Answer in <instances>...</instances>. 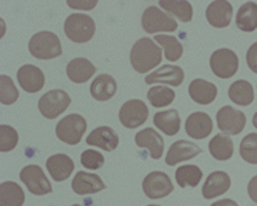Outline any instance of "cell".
<instances>
[{"label":"cell","instance_id":"1","mask_svg":"<svg viewBox=\"0 0 257 206\" xmlns=\"http://www.w3.org/2000/svg\"><path fill=\"white\" fill-rule=\"evenodd\" d=\"M162 50L149 38L139 39L130 50V63L138 73H146L162 62Z\"/></svg>","mask_w":257,"mask_h":206},{"label":"cell","instance_id":"2","mask_svg":"<svg viewBox=\"0 0 257 206\" xmlns=\"http://www.w3.org/2000/svg\"><path fill=\"white\" fill-rule=\"evenodd\" d=\"M29 52L39 60L55 59L62 55V43L53 32H39L29 40Z\"/></svg>","mask_w":257,"mask_h":206},{"label":"cell","instance_id":"3","mask_svg":"<svg viewBox=\"0 0 257 206\" xmlns=\"http://www.w3.org/2000/svg\"><path fill=\"white\" fill-rule=\"evenodd\" d=\"M94 32V20L84 13H73L64 22V33L74 43H86L92 40Z\"/></svg>","mask_w":257,"mask_h":206},{"label":"cell","instance_id":"4","mask_svg":"<svg viewBox=\"0 0 257 206\" xmlns=\"http://www.w3.org/2000/svg\"><path fill=\"white\" fill-rule=\"evenodd\" d=\"M87 123L86 119L80 115H67L56 126L57 138L67 145H77L82 141L83 135L86 132Z\"/></svg>","mask_w":257,"mask_h":206},{"label":"cell","instance_id":"5","mask_svg":"<svg viewBox=\"0 0 257 206\" xmlns=\"http://www.w3.org/2000/svg\"><path fill=\"white\" fill-rule=\"evenodd\" d=\"M142 26L149 35L159 32H175L177 22L156 6H149L142 15Z\"/></svg>","mask_w":257,"mask_h":206},{"label":"cell","instance_id":"6","mask_svg":"<svg viewBox=\"0 0 257 206\" xmlns=\"http://www.w3.org/2000/svg\"><path fill=\"white\" fill-rule=\"evenodd\" d=\"M211 72L220 79H230L237 73L239 57L230 49H219L211 53Z\"/></svg>","mask_w":257,"mask_h":206},{"label":"cell","instance_id":"7","mask_svg":"<svg viewBox=\"0 0 257 206\" xmlns=\"http://www.w3.org/2000/svg\"><path fill=\"white\" fill-rule=\"evenodd\" d=\"M70 96L62 89H55L45 93L39 100V111L46 119H56L69 108Z\"/></svg>","mask_w":257,"mask_h":206},{"label":"cell","instance_id":"8","mask_svg":"<svg viewBox=\"0 0 257 206\" xmlns=\"http://www.w3.org/2000/svg\"><path fill=\"white\" fill-rule=\"evenodd\" d=\"M20 179L26 185L30 193L42 196L52 192V185L46 178L45 172L37 165H29L25 166L20 172Z\"/></svg>","mask_w":257,"mask_h":206},{"label":"cell","instance_id":"9","mask_svg":"<svg viewBox=\"0 0 257 206\" xmlns=\"http://www.w3.org/2000/svg\"><path fill=\"white\" fill-rule=\"evenodd\" d=\"M147 116H149V109H147L146 103H143L139 99L127 100L120 108V123L127 129H135V128L142 126L147 121Z\"/></svg>","mask_w":257,"mask_h":206},{"label":"cell","instance_id":"10","mask_svg":"<svg viewBox=\"0 0 257 206\" xmlns=\"http://www.w3.org/2000/svg\"><path fill=\"white\" fill-rule=\"evenodd\" d=\"M216 121L224 135H239L246 126V115L231 106H223L217 112Z\"/></svg>","mask_w":257,"mask_h":206},{"label":"cell","instance_id":"11","mask_svg":"<svg viewBox=\"0 0 257 206\" xmlns=\"http://www.w3.org/2000/svg\"><path fill=\"white\" fill-rule=\"evenodd\" d=\"M143 192L150 199H160L173 192V183L165 172H150L143 179Z\"/></svg>","mask_w":257,"mask_h":206},{"label":"cell","instance_id":"12","mask_svg":"<svg viewBox=\"0 0 257 206\" xmlns=\"http://www.w3.org/2000/svg\"><path fill=\"white\" fill-rule=\"evenodd\" d=\"M233 16V6L227 0L211 2L206 9V19L213 28H227Z\"/></svg>","mask_w":257,"mask_h":206},{"label":"cell","instance_id":"13","mask_svg":"<svg viewBox=\"0 0 257 206\" xmlns=\"http://www.w3.org/2000/svg\"><path fill=\"white\" fill-rule=\"evenodd\" d=\"M18 82L28 93H36L45 86V75L35 65H23L18 70Z\"/></svg>","mask_w":257,"mask_h":206},{"label":"cell","instance_id":"14","mask_svg":"<svg viewBox=\"0 0 257 206\" xmlns=\"http://www.w3.org/2000/svg\"><path fill=\"white\" fill-rule=\"evenodd\" d=\"M135 142L139 148L149 150L150 156L153 159H160L165 150V141L163 138L152 128H146L143 131H140L135 136Z\"/></svg>","mask_w":257,"mask_h":206},{"label":"cell","instance_id":"15","mask_svg":"<svg viewBox=\"0 0 257 206\" xmlns=\"http://www.w3.org/2000/svg\"><path fill=\"white\" fill-rule=\"evenodd\" d=\"M199 153H202V149L196 143L189 141H177L170 146V149L167 152L166 163L169 166H175V165L180 163V162L196 158Z\"/></svg>","mask_w":257,"mask_h":206},{"label":"cell","instance_id":"16","mask_svg":"<svg viewBox=\"0 0 257 206\" xmlns=\"http://www.w3.org/2000/svg\"><path fill=\"white\" fill-rule=\"evenodd\" d=\"M72 189L76 195H92L97 193L103 189H106L104 182L101 180L100 176L89 173V172H77L74 175L73 182H72Z\"/></svg>","mask_w":257,"mask_h":206},{"label":"cell","instance_id":"17","mask_svg":"<svg viewBox=\"0 0 257 206\" xmlns=\"http://www.w3.org/2000/svg\"><path fill=\"white\" fill-rule=\"evenodd\" d=\"M184 80V72L182 67L173 65H165L153 73L146 76L145 82L147 84L166 83L170 86H180Z\"/></svg>","mask_w":257,"mask_h":206},{"label":"cell","instance_id":"18","mask_svg":"<svg viewBox=\"0 0 257 206\" xmlns=\"http://www.w3.org/2000/svg\"><path fill=\"white\" fill-rule=\"evenodd\" d=\"M213 131L211 118L204 112L192 113L186 121V133L193 139H204Z\"/></svg>","mask_w":257,"mask_h":206},{"label":"cell","instance_id":"19","mask_svg":"<svg viewBox=\"0 0 257 206\" xmlns=\"http://www.w3.org/2000/svg\"><path fill=\"white\" fill-rule=\"evenodd\" d=\"M230 176L226 172L221 170H216L211 172L210 175L207 176L204 185L202 189V195L204 199H211V197H217L226 193L230 189Z\"/></svg>","mask_w":257,"mask_h":206},{"label":"cell","instance_id":"20","mask_svg":"<svg viewBox=\"0 0 257 206\" xmlns=\"http://www.w3.org/2000/svg\"><path fill=\"white\" fill-rule=\"evenodd\" d=\"M47 172L56 182H63L74 170V162L64 153H57L46 160Z\"/></svg>","mask_w":257,"mask_h":206},{"label":"cell","instance_id":"21","mask_svg":"<svg viewBox=\"0 0 257 206\" xmlns=\"http://www.w3.org/2000/svg\"><path fill=\"white\" fill-rule=\"evenodd\" d=\"M86 143L110 152L119 146V135L109 126H100L90 132V135L86 139Z\"/></svg>","mask_w":257,"mask_h":206},{"label":"cell","instance_id":"22","mask_svg":"<svg viewBox=\"0 0 257 206\" xmlns=\"http://www.w3.org/2000/svg\"><path fill=\"white\" fill-rule=\"evenodd\" d=\"M66 73L67 77L74 83H84L96 73V67L90 60L84 57H76L69 62L66 67Z\"/></svg>","mask_w":257,"mask_h":206},{"label":"cell","instance_id":"23","mask_svg":"<svg viewBox=\"0 0 257 206\" xmlns=\"http://www.w3.org/2000/svg\"><path fill=\"white\" fill-rule=\"evenodd\" d=\"M189 94L193 102L199 105H209L217 96V87L216 84L210 83L203 79H194L189 86Z\"/></svg>","mask_w":257,"mask_h":206},{"label":"cell","instance_id":"24","mask_svg":"<svg viewBox=\"0 0 257 206\" xmlns=\"http://www.w3.org/2000/svg\"><path fill=\"white\" fill-rule=\"evenodd\" d=\"M117 90V83L110 75H99L90 84V93L93 99L104 102L111 99Z\"/></svg>","mask_w":257,"mask_h":206},{"label":"cell","instance_id":"25","mask_svg":"<svg viewBox=\"0 0 257 206\" xmlns=\"http://www.w3.org/2000/svg\"><path fill=\"white\" fill-rule=\"evenodd\" d=\"M153 123L159 131L166 133L167 136H175L180 131V116L175 109L155 113Z\"/></svg>","mask_w":257,"mask_h":206},{"label":"cell","instance_id":"26","mask_svg":"<svg viewBox=\"0 0 257 206\" xmlns=\"http://www.w3.org/2000/svg\"><path fill=\"white\" fill-rule=\"evenodd\" d=\"M236 26L243 32H254L257 29V3L246 2L236 15Z\"/></svg>","mask_w":257,"mask_h":206},{"label":"cell","instance_id":"27","mask_svg":"<svg viewBox=\"0 0 257 206\" xmlns=\"http://www.w3.org/2000/svg\"><path fill=\"white\" fill-rule=\"evenodd\" d=\"M233 141L224 133H219L214 138H211L210 143H209V152L210 155L216 160H229L233 156Z\"/></svg>","mask_w":257,"mask_h":206},{"label":"cell","instance_id":"28","mask_svg":"<svg viewBox=\"0 0 257 206\" xmlns=\"http://www.w3.org/2000/svg\"><path fill=\"white\" fill-rule=\"evenodd\" d=\"M25 192L18 183L6 180L0 185V206H23Z\"/></svg>","mask_w":257,"mask_h":206},{"label":"cell","instance_id":"29","mask_svg":"<svg viewBox=\"0 0 257 206\" xmlns=\"http://www.w3.org/2000/svg\"><path fill=\"white\" fill-rule=\"evenodd\" d=\"M230 100L240 106H248L254 100V92L253 86L247 80H236L234 83L230 84L229 87Z\"/></svg>","mask_w":257,"mask_h":206},{"label":"cell","instance_id":"30","mask_svg":"<svg viewBox=\"0 0 257 206\" xmlns=\"http://www.w3.org/2000/svg\"><path fill=\"white\" fill-rule=\"evenodd\" d=\"M159 6L184 23H189L193 19V8L189 2H184V0H177V2L176 0H160Z\"/></svg>","mask_w":257,"mask_h":206},{"label":"cell","instance_id":"31","mask_svg":"<svg viewBox=\"0 0 257 206\" xmlns=\"http://www.w3.org/2000/svg\"><path fill=\"white\" fill-rule=\"evenodd\" d=\"M202 170L196 165H184L176 170V180L180 187L197 186L202 180Z\"/></svg>","mask_w":257,"mask_h":206},{"label":"cell","instance_id":"32","mask_svg":"<svg viewBox=\"0 0 257 206\" xmlns=\"http://www.w3.org/2000/svg\"><path fill=\"white\" fill-rule=\"evenodd\" d=\"M155 42H157L160 46L163 47L166 59L170 60V62L179 60L182 57V55H183V46H182V43L175 36L157 35V36H155Z\"/></svg>","mask_w":257,"mask_h":206},{"label":"cell","instance_id":"33","mask_svg":"<svg viewBox=\"0 0 257 206\" xmlns=\"http://www.w3.org/2000/svg\"><path fill=\"white\" fill-rule=\"evenodd\" d=\"M147 99L153 108H165L175 100V92L166 86H153L147 92Z\"/></svg>","mask_w":257,"mask_h":206},{"label":"cell","instance_id":"34","mask_svg":"<svg viewBox=\"0 0 257 206\" xmlns=\"http://www.w3.org/2000/svg\"><path fill=\"white\" fill-rule=\"evenodd\" d=\"M240 156L247 163L257 165V133H248L240 142Z\"/></svg>","mask_w":257,"mask_h":206},{"label":"cell","instance_id":"35","mask_svg":"<svg viewBox=\"0 0 257 206\" xmlns=\"http://www.w3.org/2000/svg\"><path fill=\"white\" fill-rule=\"evenodd\" d=\"M19 99L18 87L9 76H0V102L3 105H12Z\"/></svg>","mask_w":257,"mask_h":206},{"label":"cell","instance_id":"36","mask_svg":"<svg viewBox=\"0 0 257 206\" xmlns=\"http://www.w3.org/2000/svg\"><path fill=\"white\" fill-rule=\"evenodd\" d=\"M19 142V135L16 129L9 125H0V150L10 152L16 148Z\"/></svg>","mask_w":257,"mask_h":206},{"label":"cell","instance_id":"37","mask_svg":"<svg viewBox=\"0 0 257 206\" xmlns=\"http://www.w3.org/2000/svg\"><path fill=\"white\" fill-rule=\"evenodd\" d=\"M80 163L86 169H90V170H97L104 165V156L101 155L100 152L93 149L84 150L80 156Z\"/></svg>","mask_w":257,"mask_h":206},{"label":"cell","instance_id":"38","mask_svg":"<svg viewBox=\"0 0 257 206\" xmlns=\"http://www.w3.org/2000/svg\"><path fill=\"white\" fill-rule=\"evenodd\" d=\"M246 60H247L248 69L251 72L257 73V42L253 43L250 49L247 50V55H246Z\"/></svg>","mask_w":257,"mask_h":206},{"label":"cell","instance_id":"39","mask_svg":"<svg viewBox=\"0 0 257 206\" xmlns=\"http://www.w3.org/2000/svg\"><path fill=\"white\" fill-rule=\"evenodd\" d=\"M67 5L70 6V8H74V9H93L96 5H97V2L96 0H93V2H67Z\"/></svg>","mask_w":257,"mask_h":206},{"label":"cell","instance_id":"40","mask_svg":"<svg viewBox=\"0 0 257 206\" xmlns=\"http://www.w3.org/2000/svg\"><path fill=\"white\" fill-rule=\"evenodd\" d=\"M247 192H248V196H250V199H251L254 203H257V175L254 176V178H251V180L248 182Z\"/></svg>","mask_w":257,"mask_h":206},{"label":"cell","instance_id":"41","mask_svg":"<svg viewBox=\"0 0 257 206\" xmlns=\"http://www.w3.org/2000/svg\"><path fill=\"white\" fill-rule=\"evenodd\" d=\"M211 206H239L234 200H231V199H221V200H217V202H214Z\"/></svg>","mask_w":257,"mask_h":206},{"label":"cell","instance_id":"42","mask_svg":"<svg viewBox=\"0 0 257 206\" xmlns=\"http://www.w3.org/2000/svg\"><path fill=\"white\" fill-rule=\"evenodd\" d=\"M253 126L257 129V112L254 113V116H253Z\"/></svg>","mask_w":257,"mask_h":206},{"label":"cell","instance_id":"43","mask_svg":"<svg viewBox=\"0 0 257 206\" xmlns=\"http://www.w3.org/2000/svg\"><path fill=\"white\" fill-rule=\"evenodd\" d=\"M147 206H159V205H147Z\"/></svg>","mask_w":257,"mask_h":206},{"label":"cell","instance_id":"44","mask_svg":"<svg viewBox=\"0 0 257 206\" xmlns=\"http://www.w3.org/2000/svg\"><path fill=\"white\" fill-rule=\"evenodd\" d=\"M72 206H80V205H72Z\"/></svg>","mask_w":257,"mask_h":206}]
</instances>
